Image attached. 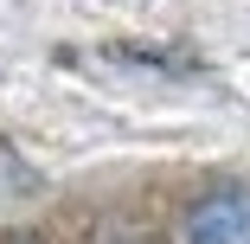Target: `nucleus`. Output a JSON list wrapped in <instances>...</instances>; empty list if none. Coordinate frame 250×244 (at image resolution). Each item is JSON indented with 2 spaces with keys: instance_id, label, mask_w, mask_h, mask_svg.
Listing matches in <instances>:
<instances>
[{
  "instance_id": "1",
  "label": "nucleus",
  "mask_w": 250,
  "mask_h": 244,
  "mask_svg": "<svg viewBox=\"0 0 250 244\" xmlns=\"http://www.w3.org/2000/svg\"><path fill=\"white\" fill-rule=\"evenodd\" d=\"M180 244H250V193H206L186 212Z\"/></svg>"
},
{
  "instance_id": "2",
  "label": "nucleus",
  "mask_w": 250,
  "mask_h": 244,
  "mask_svg": "<svg viewBox=\"0 0 250 244\" xmlns=\"http://www.w3.org/2000/svg\"><path fill=\"white\" fill-rule=\"evenodd\" d=\"M7 244H32V238H7Z\"/></svg>"
}]
</instances>
